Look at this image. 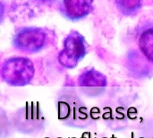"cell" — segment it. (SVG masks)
<instances>
[{
  "label": "cell",
  "instance_id": "5",
  "mask_svg": "<svg viewBox=\"0 0 153 138\" xmlns=\"http://www.w3.org/2000/svg\"><path fill=\"white\" fill-rule=\"evenodd\" d=\"M94 0H63L62 12L70 20L86 17L92 9Z\"/></svg>",
  "mask_w": 153,
  "mask_h": 138
},
{
  "label": "cell",
  "instance_id": "3",
  "mask_svg": "<svg viewBox=\"0 0 153 138\" xmlns=\"http://www.w3.org/2000/svg\"><path fill=\"white\" fill-rule=\"evenodd\" d=\"M87 53V43L78 31L70 32L64 40V47L58 55L59 64L67 69L74 68Z\"/></svg>",
  "mask_w": 153,
  "mask_h": 138
},
{
  "label": "cell",
  "instance_id": "4",
  "mask_svg": "<svg viewBox=\"0 0 153 138\" xmlns=\"http://www.w3.org/2000/svg\"><path fill=\"white\" fill-rule=\"evenodd\" d=\"M78 84L85 92H91L93 93L104 89L108 85V80L104 75L93 68L85 69L79 75Z\"/></svg>",
  "mask_w": 153,
  "mask_h": 138
},
{
  "label": "cell",
  "instance_id": "6",
  "mask_svg": "<svg viewBox=\"0 0 153 138\" xmlns=\"http://www.w3.org/2000/svg\"><path fill=\"white\" fill-rule=\"evenodd\" d=\"M139 47L144 57L153 63V28L144 31L139 38Z\"/></svg>",
  "mask_w": 153,
  "mask_h": 138
},
{
  "label": "cell",
  "instance_id": "1",
  "mask_svg": "<svg viewBox=\"0 0 153 138\" xmlns=\"http://www.w3.org/2000/svg\"><path fill=\"white\" fill-rule=\"evenodd\" d=\"M36 69L31 59L25 57H9L2 64V80L11 86H25L30 84Z\"/></svg>",
  "mask_w": 153,
  "mask_h": 138
},
{
  "label": "cell",
  "instance_id": "2",
  "mask_svg": "<svg viewBox=\"0 0 153 138\" xmlns=\"http://www.w3.org/2000/svg\"><path fill=\"white\" fill-rule=\"evenodd\" d=\"M48 43V32L39 27H25L17 31L13 40L15 49L26 54L42 50Z\"/></svg>",
  "mask_w": 153,
  "mask_h": 138
},
{
  "label": "cell",
  "instance_id": "7",
  "mask_svg": "<svg viewBox=\"0 0 153 138\" xmlns=\"http://www.w3.org/2000/svg\"><path fill=\"white\" fill-rule=\"evenodd\" d=\"M121 13L126 15L134 14L141 7L142 0H115Z\"/></svg>",
  "mask_w": 153,
  "mask_h": 138
},
{
  "label": "cell",
  "instance_id": "8",
  "mask_svg": "<svg viewBox=\"0 0 153 138\" xmlns=\"http://www.w3.org/2000/svg\"><path fill=\"white\" fill-rule=\"evenodd\" d=\"M40 1L43 2V3H52V2H54L56 0H40Z\"/></svg>",
  "mask_w": 153,
  "mask_h": 138
}]
</instances>
